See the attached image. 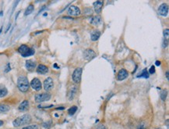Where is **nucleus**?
<instances>
[{
    "label": "nucleus",
    "mask_w": 169,
    "mask_h": 129,
    "mask_svg": "<svg viewBox=\"0 0 169 129\" xmlns=\"http://www.w3.org/2000/svg\"><path fill=\"white\" fill-rule=\"evenodd\" d=\"M32 118L30 114H24L23 116H20L13 121V125L14 127H20L23 125H28L30 123Z\"/></svg>",
    "instance_id": "1"
},
{
    "label": "nucleus",
    "mask_w": 169,
    "mask_h": 129,
    "mask_svg": "<svg viewBox=\"0 0 169 129\" xmlns=\"http://www.w3.org/2000/svg\"><path fill=\"white\" fill-rule=\"evenodd\" d=\"M17 87L22 92H27L30 87L28 79L24 76L19 77L17 80Z\"/></svg>",
    "instance_id": "2"
},
{
    "label": "nucleus",
    "mask_w": 169,
    "mask_h": 129,
    "mask_svg": "<svg viewBox=\"0 0 169 129\" xmlns=\"http://www.w3.org/2000/svg\"><path fill=\"white\" fill-rule=\"evenodd\" d=\"M18 52L21 54L23 57H27L30 56H32L35 53V50L33 49L29 48L26 45H22L18 49Z\"/></svg>",
    "instance_id": "3"
},
{
    "label": "nucleus",
    "mask_w": 169,
    "mask_h": 129,
    "mask_svg": "<svg viewBox=\"0 0 169 129\" xmlns=\"http://www.w3.org/2000/svg\"><path fill=\"white\" fill-rule=\"evenodd\" d=\"M82 68H76L73 73V81H74V83L79 84L81 81V77H82Z\"/></svg>",
    "instance_id": "4"
},
{
    "label": "nucleus",
    "mask_w": 169,
    "mask_h": 129,
    "mask_svg": "<svg viewBox=\"0 0 169 129\" xmlns=\"http://www.w3.org/2000/svg\"><path fill=\"white\" fill-rule=\"evenodd\" d=\"M96 56H97V54H96L95 52L91 49H87L83 52V58L87 61H91L93 59H94Z\"/></svg>",
    "instance_id": "5"
},
{
    "label": "nucleus",
    "mask_w": 169,
    "mask_h": 129,
    "mask_svg": "<svg viewBox=\"0 0 169 129\" xmlns=\"http://www.w3.org/2000/svg\"><path fill=\"white\" fill-rule=\"evenodd\" d=\"M51 99V94L49 93H41V94H37L35 96V101L37 103H42V102H46L48 101Z\"/></svg>",
    "instance_id": "6"
},
{
    "label": "nucleus",
    "mask_w": 169,
    "mask_h": 129,
    "mask_svg": "<svg viewBox=\"0 0 169 129\" xmlns=\"http://www.w3.org/2000/svg\"><path fill=\"white\" fill-rule=\"evenodd\" d=\"M54 87V83H53V80L51 78H48L44 81V88L45 91H50L52 90Z\"/></svg>",
    "instance_id": "7"
},
{
    "label": "nucleus",
    "mask_w": 169,
    "mask_h": 129,
    "mask_svg": "<svg viewBox=\"0 0 169 129\" xmlns=\"http://www.w3.org/2000/svg\"><path fill=\"white\" fill-rule=\"evenodd\" d=\"M30 86L35 91H39L41 88V82L38 78H34L30 82Z\"/></svg>",
    "instance_id": "8"
},
{
    "label": "nucleus",
    "mask_w": 169,
    "mask_h": 129,
    "mask_svg": "<svg viewBox=\"0 0 169 129\" xmlns=\"http://www.w3.org/2000/svg\"><path fill=\"white\" fill-rule=\"evenodd\" d=\"M158 13L163 17H166L168 13V6L166 3H163L159 7Z\"/></svg>",
    "instance_id": "9"
},
{
    "label": "nucleus",
    "mask_w": 169,
    "mask_h": 129,
    "mask_svg": "<svg viewBox=\"0 0 169 129\" xmlns=\"http://www.w3.org/2000/svg\"><path fill=\"white\" fill-rule=\"evenodd\" d=\"M68 13L71 16H79L80 14V9L76 6H71V7L68 9Z\"/></svg>",
    "instance_id": "10"
},
{
    "label": "nucleus",
    "mask_w": 169,
    "mask_h": 129,
    "mask_svg": "<svg viewBox=\"0 0 169 129\" xmlns=\"http://www.w3.org/2000/svg\"><path fill=\"white\" fill-rule=\"evenodd\" d=\"M129 76L128 71L126 69H121L119 71L117 75V79L119 81H123L124 79H126Z\"/></svg>",
    "instance_id": "11"
},
{
    "label": "nucleus",
    "mask_w": 169,
    "mask_h": 129,
    "mask_svg": "<svg viewBox=\"0 0 169 129\" xmlns=\"http://www.w3.org/2000/svg\"><path fill=\"white\" fill-rule=\"evenodd\" d=\"M102 7H103V2H101V1H97V2H93V8H94V11H95L96 13H101Z\"/></svg>",
    "instance_id": "12"
},
{
    "label": "nucleus",
    "mask_w": 169,
    "mask_h": 129,
    "mask_svg": "<svg viewBox=\"0 0 169 129\" xmlns=\"http://www.w3.org/2000/svg\"><path fill=\"white\" fill-rule=\"evenodd\" d=\"M76 92H77V87L76 86H73L71 87V88L69 91V93H68V98L70 99V101L74 98L75 96V95L76 94Z\"/></svg>",
    "instance_id": "13"
},
{
    "label": "nucleus",
    "mask_w": 169,
    "mask_h": 129,
    "mask_svg": "<svg viewBox=\"0 0 169 129\" xmlns=\"http://www.w3.org/2000/svg\"><path fill=\"white\" fill-rule=\"evenodd\" d=\"M36 67V63L35 61H33L31 59L27 60L26 61V68L29 71H32Z\"/></svg>",
    "instance_id": "14"
},
{
    "label": "nucleus",
    "mask_w": 169,
    "mask_h": 129,
    "mask_svg": "<svg viewBox=\"0 0 169 129\" xmlns=\"http://www.w3.org/2000/svg\"><path fill=\"white\" fill-rule=\"evenodd\" d=\"M48 71V68L46 66L42 65V64L38 66L37 68V72L38 73V74H40V75H45V74H46Z\"/></svg>",
    "instance_id": "15"
},
{
    "label": "nucleus",
    "mask_w": 169,
    "mask_h": 129,
    "mask_svg": "<svg viewBox=\"0 0 169 129\" xmlns=\"http://www.w3.org/2000/svg\"><path fill=\"white\" fill-rule=\"evenodd\" d=\"M100 36H101V32H100V31H98V30H94V31H92L91 34V38L93 42H95V41L98 40Z\"/></svg>",
    "instance_id": "16"
},
{
    "label": "nucleus",
    "mask_w": 169,
    "mask_h": 129,
    "mask_svg": "<svg viewBox=\"0 0 169 129\" xmlns=\"http://www.w3.org/2000/svg\"><path fill=\"white\" fill-rule=\"evenodd\" d=\"M29 108V102L27 100L23 101L19 106V109L20 111H26Z\"/></svg>",
    "instance_id": "17"
},
{
    "label": "nucleus",
    "mask_w": 169,
    "mask_h": 129,
    "mask_svg": "<svg viewBox=\"0 0 169 129\" xmlns=\"http://www.w3.org/2000/svg\"><path fill=\"white\" fill-rule=\"evenodd\" d=\"M91 23L95 26H98L101 23V17L100 16H95L91 18Z\"/></svg>",
    "instance_id": "18"
},
{
    "label": "nucleus",
    "mask_w": 169,
    "mask_h": 129,
    "mask_svg": "<svg viewBox=\"0 0 169 129\" xmlns=\"http://www.w3.org/2000/svg\"><path fill=\"white\" fill-rule=\"evenodd\" d=\"M8 94V90L6 86L3 85H0V98L6 96Z\"/></svg>",
    "instance_id": "19"
},
{
    "label": "nucleus",
    "mask_w": 169,
    "mask_h": 129,
    "mask_svg": "<svg viewBox=\"0 0 169 129\" xmlns=\"http://www.w3.org/2000/svg\"><path fill=\"white\" fill-rule=\"evenodd\" d=\"M9 110V107L7 105H3V104H0V114L1 113H5Z\"/></svg>",
    "instance_id": "20"
},
{
    "label": "nucleus",
    "mask_w": 169,
    "mask_h": 129,
    "mask_svg": "<svg viewBox=\"0 0 169 129\" xmlns=\"http://www.w3.org/2000/svg\"><path fill=\"white\" fill-rule=\"evenodd\" d=\"M33 11H34V6H33V5H30V6H28V7L27 8L26 10H25L24 15L25 16L30 15V13H32Z\"/></svg>",
    "instance_id": "21"
},
{
    "label": "nucleus",
    "mask_w": 169,
    "mask_h": 129,
    "mask_svg": "<svg viewBox=\"0 0 169 129\" xmlns=\"http://www.w3.org/2000/svg\"><path fill=\"white\" fill-rule=\"evenodd\" d=\"M138 77H140V78H149V73H148V71L147 70V69H144V70H143V71L141 72V74H140L139 75H138Z\"/></svg>",
    "instance_id": "22"
},
{
    "label": "nucleus",
    "mask_w": 169,
    "mask_h": 129,
    "mask_svg": "<svg viewBox=\"0 0 169 129\" xmlns=\"http://www.w3.org/2000/svg\"><path fill=\"white\" fill-rule=\"evenodd\" d=\"M76 110H77V107H76V106H73V107H72L71 108L69 109L68 113H69L70 115H73V114L76 112Z\"/></svg>",
    "instance_id": "23"
},
{
    "label": "nucleus",
    "mask_w": 169,
    "mask_h": 129,
    "mask_svg": "<svg viewBox=\"0 0 169 129\" xmlns=\"http://www.w3.org/2000/svg\"><path fill=\"white\" fill-rule=\"evenodd\" d=\"M167 91L166 90H163L160 92V98L162 99L163 101H165L166 99V97H167Z\"/></svg>",
    "instance_id": "24"
},
{
    "label": "nucleus",
    "mask_w": 169,
    "mask_h": 129,
    "mask_svg": "<svg viewBox=\"0 0 169 129\" xmlns=\"http://www.w3.org/2000/svg\"><path fill=\"white\" fill-rule=\"evenodd\" d=\"M23 129H39V127L37 125H32L23 128Z\"/></svg>",
    "instance_id": "25"
},
{
    "label": "nucleus",
    "mask_w": 169,
    "mask_h": 129,
    "mask_svg": "<svg viewBox=\"0 0 169 129\" xmlns=\"http://www.w3.org/2000/svg\"><path fill=\"white\" fill-rule=\"evenodd\" d=\"M168 45V38H165L164 39V42H163V48H166Z\"/></svg>",
    "instance_id": "26"
},
{
    "label": "nucleus",
    "mask_w": 169,
    "mask_h": 129,
    "mask_svg": "<svg viewBox=\"0 0 169 129\" xmlns=\"http://www.w3.org/2000/svg\"><path fill=\"white\" fill-rule=\"evenodd\" d=\"M168 33H169L168 29H166V30L164 31V36H165V38H168Z\"/></svg>",
    "instance_id": "27"
},
{
    "label": "nucleus",
    "mask_w": 169,
    "mask_h": 129,
    "mask_svg": "<svg viewBox=\"0 0 169 129\" xmlns=\"http://www.w3.org/2000/svg\"><path fill=\"white\" fill-rule=\"evenodd\" d=\"M51 125H52V122L50 121V122L48 123H44L43 124V127L44 128H48L51 126Z\"/></svg>",
    "instance_id": "28"
},
{
    "label": "nucleus",
    "mask_w": 169,
    "mask_h": 129,
    "mask_svg": "<svg viewBox=\"0 0 169 129\" xmlns=\"http://www.w3.org/2000/svg\"><path fill=\"white\" fill-rule=\"evenodd\" d=\"M154 72H155V67H154V66H152L150 69L149 73L150 74H154Z\"/></svg>",
    "instance_id": "29"
},
{
    "label": "nucleus",
    "mask_w": 169,
    "mask_h": 129,
    "mask_svg": "<svg viewBox=\"0 0 169 129\" xmlns=\"http://www.w3.org/2000/svg\"><path fill=\"white\" fill-rule=\"evenodd\" d=\"M95 129H107V128H106V127L104 126V125H99L98 126H97V127L95 128Z\"/></svg>",
    "instance_id": "30"
},
{
    "label": "nucleus",
    "mask_w": 169,
    "mask_h": 129,
    "mask_svg": "<svg viewBox=\"0 0 169 129\" xmlns=\"http://www.w3.org/2000/svg\"><path fill=\"white\" fill-rule=\"evenodd\" d=\"M3 124H4V122H3L2 120H0V127H1V126H2V125H3Z\"/></svg>",
    "instance_id": "31"
},
{
    "label": "nucleus",
    "mask_w": 169,
    "mask_h": 129,
    "mask_svg": "<svg viewBox=\"0 0 169 129\" xmlns=\"http://www.w3.org/2000/svg\"><path fill=\"white\" fill-rule=\"evenodd\" d=\"M166 78H167V80L168 81V71L166 72Z\"/></svg>",
    "instance_id": "32"
},
{
    "label": "nucleus",
    "mask_w": 169,
    "mask_h": 129,
    "mask_svg": "<svg viewBox=\"0 0 169 129\" xmlns=\"http://www.w3.org/2000/svg\"><path fill=\"white\" fill-rule=\"evenodd\" d=\"M138 129H145V128H144V127H143V125H141V126H140V127L138 128Z\"/></svg>",
    "instance_id": "33"
},
{
    "label": "nucleus",
    "mask_w": 169,
    "mask_h": 129,
    "mask_svg": "<svg viewBox=\"0 0 169 129\" xmlns=\"http://www.w3.org/2000/svg\"><path fill=\"white\" fill-rule=\"evenodd\" d=\"M160 64V61H156V65L159 66Z\"/></svg>",
    "instance_id": "34"
},
{
    "label": "nucleus",
    "mask_w": 169,
    "mask_h": 129,
    "mask_svg": "<svg viewBox=\"0 0 169 129\" xmlns=\"http://www.w3.org/2000/svg\"><path fill=\"white\" fill-rule=\"evenodd\" d=\"M157 129H162L161 128H157Z\"/></svg>",
    "instance_id": "35"
}]
</instances>
